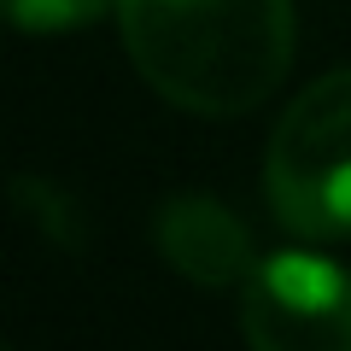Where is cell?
I'll return each mask as SVG.
<instances>
[{"label":"cell","instance_id":"cell-5","mask_svg":"<svg viewBox=\"0 0 351 351\" xmlns=\"http://www.w3.org/2000/svg\"><path fill=\"white\" fill-rule=\"evenodd\" d=\"M100 12H117V0H6V18L29 36H59V29H82Z\"/></svg>","mask_w":351,"mask_h":351},{"label":"cell","instance_id":"cell-4","mask_svg":"<svg viewBox=\"0 0 351 351\" xmlns=\"http://www.w3.org/2000/svg\"><path fill=\"white\" fill-rule=\"evenodd\" d=\"M152 240H158L164 263H170L182 281L193 287H246L252 269H258V252H252V228L228 211L211 193H176V199L158 205V223H152Z\"/></svg>","mask_w":351,"mask_h":351},{"label":"cell","instance_id":"cell-3","mask_svg":"<svg viewBox=\"0 0 351 351\" xmlns=\"http://www.w3.org/2000/svg\"><path fill=\"white\" fill-rule=\"evenodd\" d=\"M252 351H351V269L322 252H276L240 287Z\"/></svg>","mask_w":351,"mask_h":351},{"label":"cell","instance_id":"cell-1","mask_svg":"<svg viewBox=\"0 0 351 351\" xmlns=\"http://www.w3.org/2000/svg\"><path fill=\"white\" fill-rule=\"evenodd\" d=\"M141 82L193 117H246L293 71V0H117Z\"/></svg>","mask_w":351,"mask_h":351},{"label":"cell","instance_id":"cell-2","mask_svg":"<svg viewBox=\"0 0 351 351\" xmlns=\"http://www.w3.org/2000/svg\"><path fill=\"white\" fill-rule=\"evenodd\" d=\"M263 193L281 228L351 240V71L316 76L293 94L263 152Z\"/></svg>","mask_w":351,"mask_h":351}]
</instances>
